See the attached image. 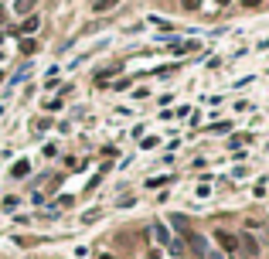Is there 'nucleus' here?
Segmentation results:
<instances>
[{
	"instance_id": "1",
	"label": "nucleus",
	"mask_w": 269,
	"mask_h": 259,
	"mask_svg": "<svg viewBox=\"0 0 269 259\" xmlns=\"http://www.w3.org/2000/svg\"><path fill=\"white\" fill-rule=\"evenodd\" d=\"M188 249L194 252V256H201V259L212 252V249H208V239H204L201 232H188Z\"/></svg>"
},
{
	"instance_id": "2",
	"label": "nucleus",
	"mask_w": 269,
	"mask_h": 259,
	"mask_svg": "<svg viewBox=\"0 0 269 259\" xmlns=\"http://www.w3.org/2000/svg\"><path fill=\"white\" fill-rule=\"evenodd\" d=\"M238 246L246 249V256H249V259H256L259 252H262V249H259V242H256L252 236H249V232H246V236H238Z\"/></svg>"
},
{
	"instance_id": "3",
	"label": "nucleus",
	"mask_w": 269,
	"mask_h": 259,
	"mask_svg": "<svg viewBox=\"0 0 269 259\" xmlns=\"http://www.w3.org/2000/svg\"><path fill=\"white\" fill-rule=\"evenodd\" d=\"M38 27H41V21L31 14V17H24V21L14 27V34H38Z\"/></svg>"
},
{
	"instance_id": "4",
	"label": "nucleus",
	"mask_w": 269,
	"mask_h": 259,
	"mask_svg": "<svg viewBox=\"0 0 269 259\" xmlns=\"http://www.w3.org/2000/svg\"><path fill=\"white\" fill-rule=\"evenodd\" d=\"M218 242H222L225 252H235L238 249V236H232V232H218Z\"/></svg>"
},
{
	"instance_id": "5",
	"label": "nucleus",
	"mask_w": 269,
	"mask_h": 259,
	"mask_svg": "<svg viewBox=\"0 0 269 259\" xmlns=\"http://www.w3.org/2000/svg\"><path fill=\"white\" fill-rule=\"evenodd\" d=\"M34 4H38V0H14V14H24V17H31Z\"/></svg>"
},
{
	"instance_id": "6",
	"label": "nucleus",
	"mask_w": 269,
	"mask_h": 259,
	"mask_svg": "<svg viewBox=\"0 0 269 259\" xmlns=\"http://www.w3.org/2000/svg\"><path fill=\"white\" fill-rule=\"evenodd\" d=\"M112 7H119V0H96V4H92L96 14H106V11H112Z\"/></svg>"
},
{
	"instance_id": "7",
	"label": "nucleus",
	"mask_w": 269,
	"mask_h": 259,
	"mask_svg": "<svg viewBox=\"0 0 269 259\" xmlns=\"http://www.w3.org/2000/svg\"><path fill=\"white\" fill-rule=\"evenodd\" d=\"M11 174L14 178H27V174H31V164H27V160H17V164L11 167Z\"/></svg>"
},
{
	"instance_id": "8",
	"label": "nucleus",
	"mask_w": 269,
	"mask_h": 259,
	"mask_svg": "<svg viewBox=\"0 0 269 259\" xmlns=\"http://www.w3.org/2000/svg\"><path fill=\"white\" fill-rule=\"evenodd\" d=\"M170 225H174V228H177V232H188V218H184V215H170Z\"/></svg>"
},
{
	"instance_id": "9",
	"label": "nucleus",
	"mask_w": 269,
	"mask_h": 259,
	"mask_svg": "<svg viewBox=\"0 0 269 259\" xmlns=\"http://www.w3.org/2000/svg\"><path fill=\"white\" fill-rule=\"evenodd\" d=\"M150 236L157 239V242H170V236H167V228H164V225H154V228H150Z\"/></svg>"
},
{
	"instance_id": "10",
	"label": "nucleus",
	"mask_w": 269,
	"mask_h": 259,
	"mask_svg": "<svg viewBox=\"0 0 269 259\" xmlns=\"http://www.w3.org/2000/svg\"><path fill=\"white\" fill-rule=\"evenodd\" d=\"M167 181H174V178H170V174H164V178H154V181H146V188H154V191H157L160 184H167Z\"/></svg>"
},
{
	"instance_id": "11",
	"label": "nucleus",
	"mask_w": 269,
	"mask_h": 259,
	"mask_svg": "<svg viewBox=\"0 0 269 259\" xmlns=\"http://www.w3.org/2000/svg\"><path fill=\"white\" fill-rule=\"evenodd\" d=\"M21 51H24V55H34V51H38V45H34L31 38H24V41H21Z\"/></svg>"
},
{
	"instance_id": "12",
	"label": "nucleus",
	"mask_w": 269,
	"mask_h": 259,
	"mask_svg": "<svg viewBox=\"0 0 269 259\" xmlns=\"http://www.w3.org/2000/svg\"><path fill=\"white\" fill-rule=\"evenodd\" d=\"M228 126H232L228 120H218V123H212V130H215V133H228Z\"/></svg>"
},
{
	"instance_id": "13",
	"label": "nucleus",
	"mask_w": 269,
	"mask_h": 259,
	"mask_svg": "<svg viewBox=\"0 0 269 259\" xmlns=\"http://www.w3.org/2000/svg\"><path fill=\"white\" fill-rule=\"evenodd\" d=\"M62 106H65V102H62V99H51V102H48V106H45V109H48V113H62Z\"/></svg>"
},
{
	"instance_id": "14",
	"label": "nucleus",
	"mask_w": 269,
	"mask_h": 259,
	"mask_svg": "<svg viewBox=\"0 0 269 259\" xmlns=\"http://www.w3.org/2000/svg\"><path fill=\"white\" fill-rule=\"evenodd\" d=\"M235 109H238V113H249V109H252V102H249V99H238Z\"/></svg>"
},
{
	"instance_id": "15",
	"label": "nucleus",
	"mask_w": 269,
	"mask_h": 259,
	"mask_svg": "<svg viewBox=\"0 0 269 259\" xmlns=\"http://www.w3.org/2000/svg\"><path fill=\"white\" fill-rule=\"evenodd\" d=\"M140 147H143V150H150V147H157V136H143V140H140Z\"/></svg>"
},
{
	"instance_id": "16",
	"label": "nucleus",
	"mask_w": 269,
	"mask_h": 259,
	"mask_svg": "<svg viewBox=\"0 0 269 259\" xmlns=\"http://www.w3.org/2000/svg\"><path fill=\"white\" fill-rule=\"evenodd\" d=\"M242 4H246V7H259V4H262V0H242Z\"/></svg>"
},
{
	"instance_id": "17",
	"label": "nucleus",
	"mask_w": 269,
	"mask_h": 259,
	"mask_svg": "<svg viewBox=\"0 0 269 259\" xmlns=\"http://www.w3.org/2000/svg\"><path fill=\"white\" fill-rule=\"evenodd\" d=\"M204 259H225V256H222V252H208Z\"/></svg>"
},
{
	"instance_id": "18",
	"label": "nucleus",
	"mask_w": 269,
	"mask_h": 259,
	"mask_svg": "<svg viewBox=\"0 0 269 259\" xmlns=\"http://www.w3.org/2000/svg\"><path fill=\"white\" fill-rule=\"evenodd\" d=\"M218 4H222V7H225V4H232V0H218Z\"/></svg>"
},
{
	"instance_id": "19",
	"label": "nucleus",
	"mask_w": 269,
	"mask_h": 259,
	"mask_svg": "<svg viewBox=\"0 0 269 259\" xmlns=\"http://www.w3.org/2000/svg\"><path fill=\"white\" fill-rule=\"evenodd\" d=\"M99 259H116V256H99Z\"/></svg>"
},
{
	"instance_id": "20",
	"label": "nucleus",
	"mask_w": 269,
	"mask_h": 259,
	"mask_svg": "<svg viewBox=\"0 0 269 259\" xmlns=\"http://www.w3.org/2000/svg\"><path fill=\"white\" fill-rule=\"evenodd\" d=\"M0 116H4V106H0Z\"/></svg>"
},
{
	"instance_id": "21",
	"label": "nucleus",
	"mask_w": 269,
	"mask_h": 259,
	"mask_svg": "<svg viewBox=\"0 0 269 259\" xmlns=\"http://www.w3.org/2000/svg\"><path fill=\"white\" fill-rule=\"evenodd\" d=\"M266 232H269V225H266Z\"/></svg>"
},
{
	"instance_id": "22",
	"label": "nucleus",
	"mask_w": 269,
	"mask_h": 259,
	"mask_svg": "<svg viewBox=\"0 0 269 259\" xmlns=\"http://www.w3.org/2000/svg\"><path fill=\"white\" fill-rule=\"evenodd\" d=\"M0 79H4V75H0Z\"/></svg>"
}]
</instances>
